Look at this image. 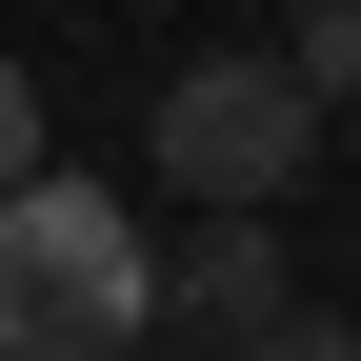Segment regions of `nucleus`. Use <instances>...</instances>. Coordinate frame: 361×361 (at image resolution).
<instances>
[{
    "label": "nucleus",
    "instance_id": "nucleus-1",
    "mask_svg": "<svg viewBox=\"0 0 361 361\" xmlns=\"http://www.w3.org/2000/svg\"><path fill=\"white\" fill-rule=\"evenodd\" d=\"M121 341H161V241H141V201L40 161L0 201V361H121Z\"/></svg>",
    "mask_w": 361,
    "mask_h": 361
},
{
    "label": "nucleus",
    "instance_id": "nucleus-2",
    "mask_svg": "<svg viewBox=\"0 0 361 361\" xmlns=\"http://www.w3.org/2000/svg\"><path fill=\"white\" fill-rule=\"evenodd\" d=\"M141 141H161V180L201 221H281L301 161H322V101H301L281 61H180L161 101H141Z\"/></svg>",
    "mask_w": 361,
    "mask_h": 361
},
{
    "label": "nucleus",
    "instance_id": "nucleus-3",
    "mask_svg": "<svg viewBox=\"0 0 361 361\" xmlns=\"http://www.w3.org/2000/svg\"><path fill=\"white\" fill-rule=\"evenodd\" d=\"M161 301H180V361H201V341L241 361L261 322H301V241H281V221H201V241L161 261Z\"/></svg>",
    "mask_w": 361,
    "mask_h": 361
},
{
    "label": "nucleus",
    "instance_id": "nucleus-4",
    "mask_svg": "<svg viewBox=\"0 0 361 361\" xmlns=\"http://www.w3.org/2000/svg\"><path fill=\"white\" fill-rule=\"evenodd\" d=\"M281 80H301V101H361V0H301V40H281Z\"/></svg>",
    "mask_w": 361,
    "mask_h": 361
},
{
    "label": "nucleus",
    "instance_id": "nucleus-5",
    "mask_svg": "<svg viewBox=\"0 0 361 361\" xmlns=\"http://www.w3.org/2000/svg\"><path fill=\"white\" fill-rule=\"evenodd\" d=\"M241 361H361V322H341V301H301V322H261Z\"/></svg>",
    "mask_w": 361,
    "mask_h": 361
},
{
    "label": "nucleus",
    "instance_id": "nucleus-6",
    "mask_svg": "<svg viewBox=\"0 0 361 361\" xmlns=\"http://www.w3.org/2000/svg\"><path fill=\"white\" fill-rule=\"evenodd\" d=\"M20 180H40V80L0 61V201H20Z\"/></svg>",
    "mask_w": 361,
    "mask_h": 361
},
{
    "label": "nucleus",
    "instance_id": "nucleus-7",
    "mask_svg": "<svg viewBox=\"0 0 361 361\" xmlns=\"http://www.w3.org/2000/svg\"><path fill=\"white\" fill-rule=\"evenodd\" d=\"M121 361H180V341H121Z\"/></svg>",
    "mask_w": 361,
    "mask_h": 361
}]
</instances>
